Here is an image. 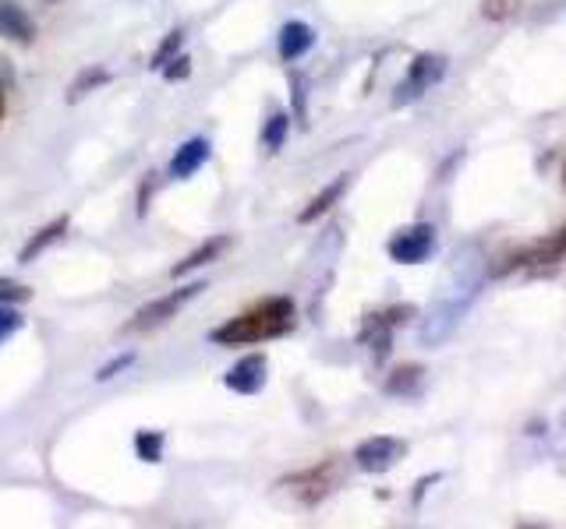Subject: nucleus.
Masks as SVG:
<instances>
[{
	"mask_svg": "<svg viewBox=\"0 0 566 529\" xmlns=\"http://www.w3.org/2000/svg\"><path fill=\"white\" fill-rule=\"evenodd\" d=\"M230 247V236H209V241L203 244V247H195L185 262H177L174 268H171V276L174 279H185L188 272H195V268H203V265H209V262H216L220 258V254Z\"/></svg>",
	"mask_w": 566,
	"mask_h": 529,
	"instance_id": "4468645a",
	"label": "nucleus"
},
{
	"mask_svg": "<svg viewBox=\"0 0 566 529\" xmlns=\"http://www.w3.org/2000/svg\"><path fill=\"white\" fill-rule=\"evenodd\" d=\"M265 371H270V361L262 353H248L224 374V385L230 392H238V396H255L265 385Z\"/></svg>",
	"mask_w": 566,
	"mask_h": 529,
	"instance_id": "0eeeda50",
	"label": "nucleus"
},
{
	"mask_svg": "<svg viewBox=\"0 0 566 529\" xmlns=\"http://www.w3.org/2000/svg\"><path fill=\"white\" fill-rule=\"evenodd\" d=\"M131 364H135V353H121V356H113L110 364L99 367L96 382H110V378H118V374H121V371H128Z\"/></svg>",
	"mask_w": 566,
	"mask_h": 529,
	"instance_id": "5701e85b",
	"label": "nucleus"
},
{
	"mask_svg": "<svg viewBox=\"0 0 566 529\" xmlns=\"http://www.w3.org/2000/svg\"><path fill=\"white\" fill-rule=\"evenodd\" d=\"M563 184H566V166H563Z\"/></svg>",
	"mask_w": 566,
	"mask_h": 529,
	"instance_id": "cd10ccee",
	"label": "nucleus"
},
{
	"mask_svg": "<svg viewBox=\"0 0 566 529\" xmlns=\"http://www.w3.org/2000/svg\"><path fill=\"white\" fill-rule=\"evenodd\" d=\"M287 131H291V117L287 113H273L270 121H265V128H262L265 152H280L283 142H287Z\"/></svg>",
	"mask_w": 566,
	"mask_h": 529,
	"instance_id": "f3484780",
	"label": "nucleus"
},
{
	"mask_svg": "<svg viewBox=\"0 0 566 529\" xmlns=\"http://www.w3.org/2000/svg\"><path fill=\"white\" fill-rule=\"evenodd\" d=\"M22 326H25V318H22L19 307H14V304H0V343L11 339Z\"/></svg>",
	"mask_w": 566,
	"mask_h": 529,
	"instance_id": "412c9836",
	"label": "nucleus"
},
{
	"mask_svg": "<svg viewBox=\"0 0 566 529\" xmlns=\"http://www.w3.org/2000/svg\"><path fill=\"white\" fill-rule=\"evenodd\" d=\"M443 78H446V57H436V54L414 57L411 67H407V78L396 85L393 102H396V107H404V102H411V99H422L432 85H439Z\"/></svg>",
	"mask_w": 566,
	"mask_h": 529,
	"instance_id": "7ed1b4c3",
	"label": "nucleus"
},
{
	"mask_svg": "<svg viewBox=\"0 0 566 529\" xmlns=\"http://www.w3.org/2000/svg\"><path fill=\"white\" fill-rule=\"evenodd\" d=\"M181 43H185V32H181V29L166 32V40L156 46V54H153V60H149V67H153V71H163V64H171L181 54Z\"/></svg>",
	"mask_w": 566,
	"mask_h": 529,
	"instance_id": "6ab92c4d",
	"label": "nucleus"
},
{
	"mask_svg": "<svg viewBox=\"0 0 566 529\" xmlns=\"http://www.w3.org/2000/svg\"><path fill=\"white\" fill-rule=\"evenodd\" d=\"M521 11V0H481V14L489 22H510Z\"/></svg>",
	"mask_w": 566,
	"mask_h": 529,
	"instance_id": "aec40b11",
	"label": "nucleus"
},
{
	"mask_svg": "<svg viewBox=\"0 0 566 529\" xmlns=\"http://www.w3.org/2000/svg\"><path fill=\"white\" fill-rule=\"evenodd\" d=\"M291 329H294V300L270 297L255 304L252 311L224 321L220 329L209 332V339L216 346H248V343H265V339L287 335Z\"/></svg>",
	"mask_w": 566,
	"mask_h": 529,
	"instance_id": "f257e3e1",
	"label": "nucleus"
},
{
	"mask_svg": "<svg viewBox=\"0 0 566 529\" xmlns=\"http://www.w3.org/2000/svg\"><path fill=\"white\" fill-rule=\"evenodd\" d=\"M276 46H280V57L287 60V64L302 60L308 49L315 46V29L308 22H287V25L280 29Z\"/></svg>",
	"mask_w": 566,
	"mask_h": 529,
	"instance_id": "9b49d317",
	"label": "nucleus"
},
{
	"mask_svg": "<svg viewBox=\"0 0 566 529\" xmlns=\"http://www.w3.org/2000/svg\"><path fill=\"white\" fill-rule=\"evenodd\" d=\"M401 455H404V441L375 434V438H364L361 445L355 449V463L364 473H387L390 466L401 463Z\"/></svg>",
	"mask_w": 566,
	"mask_h": 529,
	"instance_id": "423d86ee",
	"label": "nucleus"
},
{
	"mask_svg": "<svg viewBox=\"0 0 566 529\" xmlns=\"http://www.w3.org/2000/svg\"><path fill=\"white\" fill-rule=\"evenodd\" d=\"M563 428H566V414H563Z\"/></svg>",
	"mask_w": 566,
	"mask_h": 529,
	"instance_id": "c85d7f7f",
	"label": "nucleus"
},
{
	"mask_svg": "<svg viewBox=\"0 0 566 529\" xmlns=\"http://www.w3.org/2000/svg\"><path fill=\"white\" fill-rule=\"evenodd\" d=\"M68 227H72V219H68V216H57L54 223H46L40 233H32V236H29V244L19 251V262H22V265H32L46 247H54L57 241H64V233H68Z\"/></svg>",
	"mask_w": 566,
	"mask_h": 529,
	"instance_id": "f8f14e48",
	"label": "nucleus"
},
{
	"mask_svg": "<svg viewBox=\"0 0 566 529\" xmlns=\"http://www.w3.org/2000/svg\"><path fill=\"white\" fill-rule=\"evenodd\" d=\"M203 289H209V286H206V279H198V283H188V286H177L174 294H166V297H160L153 304H145L142 311L128 321V332H149V329L166 326V321L177 318L181 307H188L198 294H203Z\"/></svg>",
	"mask_w": 566,
	"mask_h": 529,
	"instance_id": "f03ea898",
	"label": "nucleus"
},
{
	"mask_svg": "<svg viewBox=\"0 0 566 529\" xmlns=\"http://www.w3.org/2000/svg\"><path fill=\"white\" fill-rule=\"evenodd\" d=\"M209 152H213L209 139H192V142H185V145H181V148L174 152V159H171V177H174V180H188V177H195L198 169L206 166Z\"/></svg>",
	"mask_w": 566,
	"mask_h": 529,
	"instance_id": "9d476101",
	"label": "nucleus"
},
{
	"mask_svg": "<svg viewBox=\"0 0 566 529\" xmlns=\"http://www.w3.org/2000/svg\"><path fill=\"white\" fill-rule=\"evenodd\" d=\"M107 81H110V71H107V67H89V71H81V75L75 78L72 92H68V102H81L89 92L104 89Z\"/></svg>",
	"mask_w": 566,
	"mask_h": 529,
	"instance_id": "dca6fc26",
	"label": "nucleus"
},
{
	"mask_svg": "<svg viewBox=\"0 0 566 529\" xmlns=\"http://www.w3.org/2000/svg\"><path fill=\"white\" fill-rule=\"evenodd\" d=\"M291 85H294V113H297V117H305V81L294 75Z\"/></svg>",
	"mask_w": 566,
	"mask_h": 529,
	"instance_id": "393cba45",
	"label": "nucleus"
},
{
	"mask_svg": "<svg viewBox=\"0 0 566 529\" xmlns=\"http://www.w3.org/2000/svg\"><path fill=\"white\" fill-rule=\"evenodd\" d=\"M422 378H425L422 367H396L387 378V392H390V396H414L418 385H422Z\"/></svg>",
	"mask_w": 566,
	"mask_h": 529,
	"instance_id": "2eb2a0df",
	"label": "nucleus"
},
{
	"mask_svg": "<svg viewBox=\"0 0 566 529\" xmlns=\"http://www.w3.org/2000/svg\"><path fill=\"white\" fill-rule=\"evenodd\" d=\"M149 195H153V180H145L139 191V216H145V209H149Z\"/></svg>",
	"mask_w": 566,
	"mask_h": 529,
	"instance_id": "a878e982",
	"label": "nucleus"
},
{
	"mask_svg": "<svg viewBox=\"0 0 566 529\" xmlns=\"http://www.w3.org/2000/svg\"><path fill=\"white\" fill-rule=\"evenodd\" d=\"M0 36L29 46V43H36V22H32L14 0H0Z\"/></svg>",
	"mask_w": 566,
	"mask_h": 529,
	"instance_id": "1a4fd4ad",
	"label": "nucleus"
},
{
	"mask_svg": "<svg viewBox=\"0 0 566 529\" xmlns=\"http://www.w3.org/2000/svg\"><path fill=\"white\" fill-rule=\"evenodd\" d=\"M163 431H139L135 434V455L142 463H160L163 459Z\"/></svg>",
	"mask_w": 566,
	"mask_h": 529,
	"instance_id": "a211bd4d",
	"label": "nucleus"
},
{
	"mask_svg": "<svg viewBox=\"0 0 566 529\" xmlns=\"http://www.w3.org/2000/svg\"><path fill=\"white\" fill-rule=\"evenodd\" d=\"M294 498H302L305 505H319L323 498H329V491L337 487V463H319L305 473H294L283 481Z\"/></svg>",
	"mask_w": 566,
	"mask_h": 529,
	"instance_id": "39448f33",
	"label": "nucleus"
},
{
	"mask_svg": "<svg viewBox=\"0 0 566 529\" xmlns=\"http://www.w3.org/2000/svg\"><path fill=\"white\" fill-rule=\"evenodd\" d=\"M387 251L396 265H422L436 254V227H428V223L407 227L393 236V241L387 244Z\"/></svg>",
	"mask_w": 566,
	"mask_h": 529,
	"instance_id": "20e7f679",
	"label": "nucleus"
},
{
	"mask_svg": "<svg viewBox=\"0 0 566 529\" xmlns=\"http://www.w3.org/2000/svg\"><path fill=\"white\" fill-rule=\"evenodd\" d=\"M192 75V57L188 54H177L171 64H163V78L166 81H185Z\"/></svg>",
	"mask_w": 566,
	"mask_h": 529,
	"instance_id": "b1692460",
	"label": "nucleus"
},
{
	"mask_svg": "<svg viewBox=\"0 0 566 529\" xmlns=\"http://www.w3.org/2000/svg\"><path fill=\"white\" fill-rule=\"evenodd\" d=\"M0 117H4V92H0Z\"/></svg>",
	"mask_w": 566,
	"mask_h": 529,
	"instance_id": "bb28decb",
	"label": "nucleus"
},
{
	"mask_svg": "<svg viewBox=\"0 0 566 529\" xmlns=\"http://www.w3.org/2000/svg\"><path fill=\"white\" fill-rule=\"evenodd\" d=\"M347 184H351V174H340L333 184H326L319 195H315L308 201V209H302V216H297V223H315V219H323L333 205H337L344 195H347Z\"/></svg>",
	"mask_w": 566,
	"mask_h": 529,
	"instance_id": "ddd939ff",
	"label": "nucleus"
},
{
	"mask_svg": "<svg viewBox=\"0 0 566 529\" xmlns=\"http://www.w3.org/2000/svg\"><path fill=\"white\" fill-rule=\"evenodd\" d=\"M32 297V289L14 283V279H0V304H25Z\"/></svg>",
	"mask_w": 566,
	"mask_h": 529,
	"instance_id": "4be33fe9",
	"label": "nucleus"
},
{
	"mask_svg": "<svg viewBox=\"0 0 566 529\" xmlns=\"http://www.w3.org/2000/svg\"><path fill=\"white\" fill-rule=\"evenodd\" d=\"M464 307H468L464 300L432 307V311L422 318V343H425V346H439L443 339L454 335L457 326H460V318H464Z\"/></svg>",
	"mask_w": 566,
	"mask_h": 529,
	"instance_id": "6e6552de",
	"label": "nucleus"
}]
</instances>
